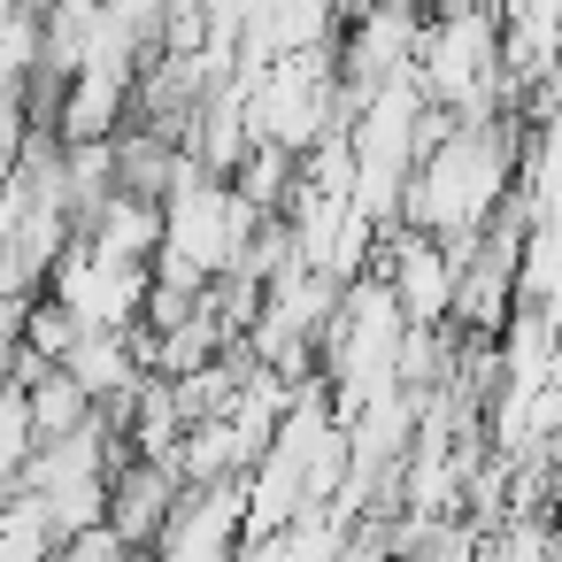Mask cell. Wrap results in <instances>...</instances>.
Instances as JSON below:
<instances>
[{
  "label": "cell",
  "mask_w": 562,
  "mask_h": 562,
  "mask_svg": "<svg viewBox=\"0 0 562 562\" xmlns=\"http://www.w3.org/2000/svg\"><path fill=\"white\" fill-rule=\"evenodd\" d=\"M416 78L424 93L454 116V124H485L508 116V47H501V9H431L424 47H416Z\"/></svg>",
  "instance_id": "cell-1"
},
{
  "label": "cell",
  "mask_w": 562,
  "mask_h": 562,
  "mask_svg": "<svg viewBox=\"0 0 562 562\" xmlns=\"http://www.w3.org/2000/svg\"><path fill=\"white\" fill-rule=\"evenodd\" d=\"M132 86L139 78H109V70H78L63 86V109H55V139H116L132 124Z\"/></svg>",
  "instance_id": "cell-5"
},
{
  "label": "cell",
  "mask_w": 562,
  "mask_h": 562,
  "mask_svg": "<svg viewBox=\"0 0 562 562\" xmlns=\"http://www.w3.org/2000/svg\"><path fill=\"white\" fill-rule=\"evenodd\" d=\"M370 270H385V285L408 308V324H454V247L447 239H431L416 224H385Z\"/></svg>",
  "instance_id": "cell-3"
},
{
  "label": "cell",
  "mask_w": 562,
  "mask_h": 562,
  "mask_svg": "<svg viewBox=\"0 0 562 562\" xmlns=\"http://www.w3.org/2000/svg\"><path fill=\"white\" fill-rule=\"evenodd\" d=\"M47 293H55V301H70V316H78V324L132 331V324L147 316L155 262H147V255H109V247H93V239L78 232V239L55 255V270H47Z\"/></svg>",
  "instance_id": "cell-2"
},
{
  "label": "cell",
  "mask_w": 562,
  "mask_h": 562,
  "mask_svg": "<svg viewBox=\"0 0 562 562\" xmlns=\"http://www.w3.org/2000/svg\"><path fill=\"white\" fill-rule=\"evenodd\" d=\"M431 9H508V0H431Z\"/></svg>",
  "instance_id": "cell-6"
},
{
  "label": "cell",
  "mask_w": 562,
  "mask_h": 562,
  "mask_svg": "<svg viewBox=\"0 0 562 562\" xmlns=\"http://www.w3.org/2000/svg\"><path fill=\"white\" fill-rule=\"evenodd\" d=\"M178 493H186V470H178V462L124 454L116 477H109V516H116V531H124L132 547H155L162 524H170V508H178Z\"/></svg>",
  "instance_id": "cell-4"
}]
</instances>
